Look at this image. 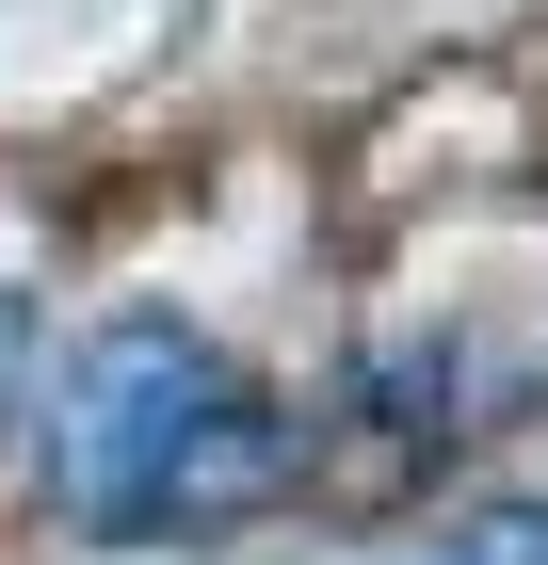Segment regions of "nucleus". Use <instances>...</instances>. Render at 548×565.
<instances>
[{"mask_svg":"<svg viewBox=\"0 0 548 565\" xmlns=\"http://www.w3.org/2000/svg\"><path fill=\"white\" fill-rule=\"evenodd\" d=\"M275 469H291L275 404H258L211 340H178V323L82 340V372L49 404V484H65V518H97V533L226 518V501H258Z\"/></svg>","mask_w":548,"mask_h":565,"instance_id":"1","label":"nucleus"},{"mask_svg":"<svg viewBox=\"0 0 548 565\" xmlns=\"http://www.w3.org/2000/svg\"><path fill=\"white\" fill-rule=\"evenodd\" d=\"M436 565H548V501H484V518H452Z\"/></svg>","mask_w":548,"mask_h":565,"instance_id":"2","label":"nucleus"}]
</instances>
